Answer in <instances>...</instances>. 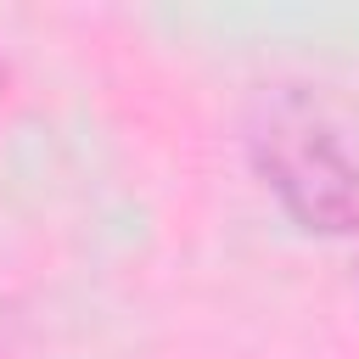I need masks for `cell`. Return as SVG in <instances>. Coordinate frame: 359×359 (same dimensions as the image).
Segmentation results:
<instances>
[{
    "mask_svg": "<svg viewBox=\"0 0 359 359\" xmlns=\"http://www.w3.org/2000/svg\"><path fill=\"white\" fill-rule=\"evenodd\" d=\"M0 90H6V62H0Z\"/></svg>",
    "mask_w": 359,
    "mask_h": 359,
    "instance_id": "7a4b0ae2",
    "label": "cell"
},
{
    "mask_svg": "<svg viewBox=\"0 0 359 359\" xmlns=\"http://www.w3.org/2000/svg\"><path fill=\"white\" fill-rule=\"evenodd\" d=\"M247 151L258 180L297 230H359V140L331 101H320L314 90H275L252 118Z\"/></svg>",
    "mask_w": 359,
    "mask_h": 359,
    "instance_id": "6da1fadb",
    "label": "cell"
}]
</instances>
